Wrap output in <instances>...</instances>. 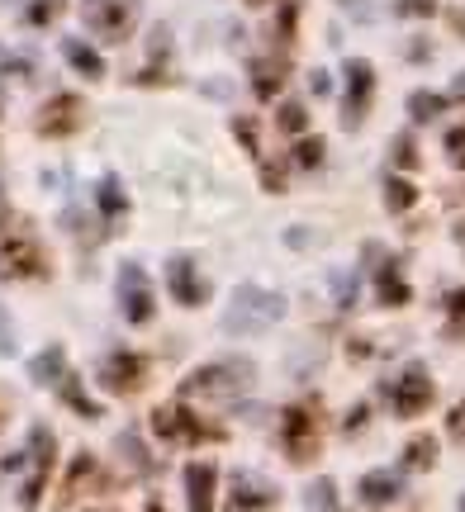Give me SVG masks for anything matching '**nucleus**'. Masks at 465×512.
Returning a JSON list of instances; mask_svg holds the SVG:
<instances>
[{"instance_id": "obj_1", "label": "nucleus", "mask_w": 465, "mask_h": 512, "mask_svg": "<svg viewBox=\"0 0 465 512\" xmlns=\"http://www.w3.org/2000/svg\"><path fill=\"white\" fill-rule=\"evenodd\" d=\"M257 380V366L242 361V356H228V361H209L181 384V399H214V403H238L247 394V384Z\"/></svg>"}, {"instance_id": "obj_2", "label": "nucleus", "mask_w": 465, "mask_h": 512, "mask_svg": "<svg viewBox=\"0 0 465 512\" xmlns=\"http://www.w3.org/2000/svg\"><path fill=\"white\" fill-rule=\"evenodd\" d=\"M29 370H34V380H43V384H53V394L72 413H81V418H100V403H91L86 399V389H81V380L72 375V366H67V351L62 347H43L29 361Z\"/></svg>"}, {"instance_id": "obj_3", "label": "nucleus", "mask_w": 465, "mask_h": 512, "mask_svg": "<svg viewBox=\"0 0 465 512\" xmlns=\"http://www.w3.org/2000/svg\"><path fill=\"white\" fill-rule=\"evenodd\" d=\"M152 432L171 446H200V441H224V427L219 422H205L195 418V408L186 399L176 403H162L157 413H152Z\"/></svg>"}, {"instance_id": "obj_4", "label": "nucleus", "mask_w": 465, "mask_h": 512, "mask_svg": "<svg viewBox=\"0 0 465 512\" xmlns=\"http://www.w3.org/2000/svg\"><path fill=\"white\" fill-rule=\"evenodd\" d=\"M323 446V427H318V408L314 403H295L285 408V422H280V451L295 460V465H309Z\"/></svg>"}, {"instance_id": "obj_5", "label": "nucleus", "mask_w": 465, "mask_h": 512, "mask_svg": "<svg viewBox=\"0 0 465 512\" xmlns=\"http://www.w3.org/2000/svg\"><path fill=\"white\" fill-rule=\"evenodd\" d=\"M280 313H285V299L271 290H261V285H242L233 294V309L224 313V328L228 332H252V328H271Z\"/></svg>"}, {"instance_id": "obj_6", "label": "nucleus", "mask_w": 465, "mask_h": 512, "mask_svg": "<svg viewBox=\"0 0 465 512\" xmlns=\"http://www.w3.org/2000/svg\"><path fill=\"white\" fill-rule=\"evenodd\" d=\"M86 29L100 34L105 43H124L138 24V0H81Z\"/></svg>"}, {"instance_id": "obj_7", "label": "nucleus", "mask_w": 465, "mask_h": 512, "mask_svg": "<svg viewBox=\"0 0 465 512\" xmlns=\"http://www.w3.org/2000/svg\"><path fill=\"white\" fill-rule=\"evenodd\" d=\"M119 309H124V318H129L133 328L152 323V313H157V299H152L148 271H143L138 261H124V266H119Z\"/></svg>"}, {"instance_id": "obj_8", "label": "nucleus", "mask_w": 465, "mask_h": 512, "mask_svg": "<svg viewBox=\"0 0 465 512\" xmlns=\"http://www.w3.org/2000/svg\"><path fill=\"white\" fill-rule=\"evenodd\" d=\"M48 271L43 247L34 233H19V238H0V280H38Z\"/></svg>"}, {"instance_id": "obj_9", "label": "nucleus", "mask_w": 465, "mask_h": 512, "mask_svg": "<svg viewBox=\"0 0 465 512\" xmlns=\"http://www.w3.org/2000/svg\"><path fill=\"white\" fill-rule=\"evenodd\" d=\"M29 484L19 489V503H24V512L38 508V498H43V489H48V475H53V432L48 427H34V437H29Z\"/></svg>"}, {"instance_id": "obj_10", "label": "nucleus", "mask_w": 465, "mask_h": 512, "mask_svg": "<svg viewBox=\"0 0 465 512\" xmlns=\"http://www.w3.org/2000/svg\"><path fill=\"white\" fill-rule=\"evenodd\" d=\"M100 384L110 394H138L148 384V356H133V351H114L110 361H100Z\"/></svg>"}, {"instance_id": "obj_11", "label": "nucleus", "mask_w": 465, "mask_h": 512, "mask_svg": "<svg viewBox=\"0 0 465 512\" xmlns=\"http://www.w3.org/2000/svg\"><path fill=\"white\" fill-rule=\"evenodd\" d=\"M432 399H437V389H432L423 366H409L399 375V384H394V413H399V418H423L432 408Z\"/></svg>"}, {"instance_id": "obj_12", "label": "nucleus", "mask_w": 465, "mask_h": 512, "mask_svg": "<svg viewBox=\"0 0 465 512\" xmlns=\"http://www.w3.org/2000/svg\"><path fill=\"white\" fill-rule=\"evenodd\" d=\"M371 95H375V72L361 62V57H352V62H347V100H342V124L361 128V119H366V110H371Z\"/></svg>"}, {"instance_id": "obj_13", "label": "nucleus", "mask_w": 465, "mask_h": 512, "mask_svg": "<svg viewBox=\"0 0 465 512\" xmlns=\"http://www.w3.org/2000/svg\"><path fill=\"white\" fill-rule=\"evenodd\" d=\"M167 280H171V299H176V304H186V309H200V304L209 299L205 275L195 271V261H190V256H171Z\"/></svg>"}, {"instance_id": "obj_14", "label": "nucleus", "mask_w": 465, "mask_h": 512, "mask_svg": "<svg viewBox=\"0 0 465 512\" xmlns=\"http://www.w3.org/2000/svg\"><path fill=\"white\" fill-rule=\"evenodd\" d=\"M76 124H81V100L76 95H53L43 105V114H38V133L43 138H67V133H76Z\"/></svg>"}, {"instance_id": "obj_15", "label": "nucleus", "mask_w": 465, "mask_h": 512, "mask_svg": "<svg viewBox=\"0 0 465 512\" xmlns=\"http://www.w3.org/2000/svg\"><path fill=\"white\" fill-rule=\"evenodd\" d=\"M105 489V470L95 465V456H81L72 460V470H67V479H62V503H81L86 494H100Z\"/></svg>"}, {"instance_id": "obj_16", "label": "nucleus", "mask_w": 465, "mask_h": 512, "mask_svg": "<svg viewBox=\"0 0 465 512\" xmlns=\"http://www.w3.org/2000/svg\"><path fill=\"white\" fill-rule=\"evenodd\" d=\"M276 503V489L261 475H233V498H228V512H266Z\"/></svg>"}, {"instance_id": "obj_17", "label": "nucleus", "mask_w": 465, "mask_h": 512, "mask_svg": "<svg viewBox=\"0 0 465 512\" xmlns=\"http://www.w3.org/2000/svg\"><path fill=\"white\" fill-rule=\"evenodd\" d=\"M214 489H219V470H214L209 460H195V465H186L190 512H214Z\"/></svg>"}, {"instance_id": "obj_18", "label": "nucleus", "mask_w": 465, "mask_h": 512, "mask_svg": "<svg viewBox=\"0 0 465 512\" xmlns=\"http://www.w3.org/2000/svg\"><path fill=\"white\" fill-rule=\"evenodd\" d=\"M399 489H404V479L390 475V470H371V475H361V503H366V508H385V503H394Z\"/></svg>"}, {"instance_id": "obj_19", "label": "nucleus", "mask_w": 465, "mask_h": 512, "mask_svg": "<svg viewBox=\"0 0 465 512\" xmlns=\"http://www.w3.org/2000/svg\"><path fill=\"white\" fill-rule=\"evenodd\" d=\"M285 72H290V62H285V57H252V81H257L261 100H271V95L280 91Z\"/></svg>"}, {"instance_id": "obj_20", "label": "nucleus", "mask_w": 465, "mask_h": 512, "mask_svg": "<svg viewBox=\"0 0 465 512\" xmlns=\"http://www.w3.org/2000/svg\"><path fill=\"white\" fill-rule=\"evenodd\" d=\"M62 53H67V62H72L81 76H100L105 72V62L95 57L91 43H81V38H62Z\"/></svg>"}, {"instance_id": "obj_21", "label": "nucleus", "mask_w": 465, "mask_h": 512, "mask_svg": "<svg viewBox=\"0 0 465 512\" xmlns=\"http://www.w3.org/2000/svg\"><path fill=\"white\" fill-rule=\"evenodd\" d=\"M380 299H385V304H409V280L399 275V261H385V266H380Z\"/></svg>"}, {"instance_id": "obj_22", "label": "nucleus", "mask_w": 465, "mask_h": 512, "mask_svg": "<svg viewBox=\"0 0 465 512\" xmlns=\"http://www.w3.org/2000/svg\"><path fill=\"white\" fill-rule=\"evenodd\" d=\"M413 200H418V190H413L409 181H399V176H390V181H385V204H390V214L413 209Z\"/></svg>"}, {"instance_id": "obj_23", "label": "nucleus", "mask_w": 465, "mask_h": 512, "mask_svg": "<svg viewBox=\"0 0 465 512\" xmlns=\"http://www.w3.org/2000/svg\"><path fill=\"white\" fill-rule=\"evenodd\" d=\"M95 200L105 204V214H110V219H124V209H129V200H124V190H119V181H114V176H105V181H100Z\"/></svg>"}, {"instance_id": "obj_24", "label": "nucleus", "mask_w": 465, "mask_h": 512, "mask_svg": "<svg viewBox=\"0 0 465 512\" xmlns=\"http://www.w3.org/2000/svg\"><path fill=\"white\" fill-rule=\"evenodd\" d=\"M442 105H447V95H437V91H413V100H409L413 119H432V114H442Z\"/></svg>"}, {"instance_id": "obj_25", "label": "nucleus", "mask_w": 465, "mask_h": 512, "mask_svg": "<svg viewBox=\"0 0 465 512\" xmlns=\"http://www.w3.org/2000/svg\"><path fill=\"white\" fill-rule=\"evenodd\" d=\"M280 128H285V138H299V133L309 128V114H304V105H299V100L280 105Z\"/></svg>"}, {"instance_id": "obj_26", "label": "nucleus", "mask_w": 465, "mask_h": 512, "mask_svg": "<svg viewBox=\"0 0 465 512\" xmlns=\"http://www.w3.org/2000/svg\"><path fill=\"white\" fill-rule=\"evenodd\" d=\"M432 451H437V441H432V437H418L409 451H404V470H423V465L432 460Z\"/></svg>"}, {"instance_id": "obj_27", "label": "nucleus", "mask_w": 465, "mask_h": 512, "mask_svg": "<svg viewBox=\"0 0 465 512\" xmlns=\"http://www.w3.org/2000/svg\"><path fill=\"white\" fill-rule=\"evenodd\" d=\"M309 498H314V508L337 512V489H333V479H318L314 489H309Z\"/></svg>"}, {"instance_id": "obj_28", "label": "nucleus", "mask_w": 465, "mask_h": 512, "mask_svg": "<svg viewBox=\"0 0 465 512\" xmlns=\"http://www.w3.org/2000/svg\"><path fill=\"white\" fill-rule=\"evenodd\" d=\"M447 157L465 171V124H461V128H451V133H447Z\"/></svg>"}, {"instance_id": "obj_29", "label": "nucleus", "mask_w": 465, "mask_h": 512, "mask_svg": "<svg viewBox=\"0 0 465 512\" xmlns=\"http://www.w3.org/2000/svg\"><path fill=\"white\" fill-rule=\"evenodd\" d=\"M437 10V0H399V15L404 19H428Z\"/></svg>"}, {"instance_id": "obj_30", "label": "nucleus", "mask_w": 465, "mask_h": 512, "mask_svg": "<svg viewBox=\"0 0 465 512\" xmlns=\"http://www.w3.org/2000/svg\"><path fill=\"white\" fill-rule=\"evenodd\" d=\"M394 157H399L404 166H418V147H413V138H399V143H394Z\"/></svg>"}, {"instance_id": "obj_31", "label": "nucleus", "mask_w": 465, "mask_h": 512, "mask_svg": "<svg viewBox=\"0 0 465 512\" xmlns=\"http://www.w3.org/2000/svg\"><path fill=\"white\" fill-rule=\"evenodd\" d=\"M447 427H451V437H456V441L465 446V403H461V408H456V413L447 418Z\"/></svg>"}, {"instance_id": "obj_32", "label": "nucleus", "mask_w": 465, "mask_h": 512, "mask_svg": "<svg viewBox=\"0 0 465 512\" xmlns=\"http://www.w3.org/2000/svg\"><path fill=\"white\" fill-rule=\"evenodd\" d=\"M53 5H57V0H38L34 10H29V24H48V15H53Z\"/></svg>"}, {"instance_id": "obj_33", "label": "nucleus", "mask_w": 465, "mask_h": 512, "mask_svg": "<svg viewBox=\"0 0 465 512\" xmlns=\"http://www.w3.org/2000/svg\"><path fill=\"white\" fill-rule=\"evenodd\" d=\"M451 318H456V323L465 328V290H461V294H451Z\"/></svg>"}, {"instance_id": "obj_34", "label": "nucleus", "mask_w": 465, "mask_h": 512, "mask_svg": "<svg viewBox=\"0 0 465 512\" xmlns=\"http://www.w3.org/2000/svg\"><path fill=\"white\" fill-rule=\"evenodd\" d=\"M0 223H5V190H0Z\"/></svg>"}, {"instance_id": "obj_35", "label": "nucleus", "mask_w": 465, "mask_h": 512, "mask_svg": "<svg viewBox=\"0 0 465 512\" xmlns=\"http://www.w3.org/2000/svg\"><path fill=\"white\" fill-rule=\"evenodd\" d=\"M148 512H162V503H148Z\"/></svg>"}, {"instance_id": "obj_36", "label": "nucleus", "mask_w": 465, "mask_h": 512, "mask_svg": "<svg viewBox=\"0 0 465 512\" xmlns=\"http://www.w3.org/2000/svg\"><path fill=\"white\" fill-rule=\"evenodd\" d=\"M0 427H5V408H0Z\"/></svg>"}, {"instance_id": "obj_37", "label": "nucleus", "mask_w": 465, "mask_h": 512, "mask_svg": "<svg viewBox=\"0 0 465 512\" xmlns=\"http://www.w3.org/2000/svg\"><path fill=\"white\" fill-rule=\"evenodd\" d=\"M461 242H465V223H461Z\"/></svg>"}, {"instance_id": "obj_38", "label": "nucleus", "mask_w": 465, "mask_h": 512, "mask_svg": "<svg viewBox=\"0 0 465 512\" xmlns=\"http://www.w3.org/2000/svg\"><path fill=\"white\" fill-rule=\"evenodd\" d=\"M461 512H465V494H461Z\"/></svg>"}]
</instances>
